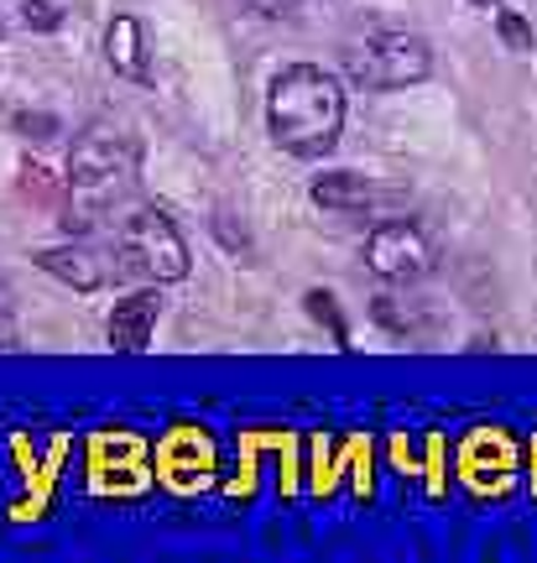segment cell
I'll list each match as a JSON object with an SVG mask.
<instances>
[{"label": "cell", "mask_w": 537, "mask_h": 563, "mask_svg": "<svg viewBox=\"0 0 537 563\" xmlns=\"http://www.w3.org/2000/svg\"><path fill=\"white\" fill-rule=\"evenodd\" d=\"M266 125L272 141L293 157H329L344 131V89L335 74L314 63H293L272 79L266 95Z\"/></svg>", "instance_id": "1"}, {"label": "cell", "mask_w": 537, "mask_h": 563, "mask_svg": "<svg viewBox=\"0 0 537 563\" xmlns=\"http://www.w3.org/2000/svg\"><path fill=\"white\" fill-rule=\"evenodd\" d=\"M136 178V141L110 131V125H89L84 136H74L68 152V199L84 209H105L125 183Z\"/></svg>", "instance_id": "2"}, {"label": "cell", "mask_w": 537, "mask_h": 563, "mask_svg": "<svg viewBox=\"0 0 537 563\" xmlns=\"http://www.w3.org/2000/svg\"><path fill=\"white\" fill-rule=\"evenodd\" d=\"M116 256L131 277H146V282L188 277V245H183L178 224L167 220L162 209H136L131 220L120 224Z\"/></svg>", "instance_id": "3"}, {"label": "cell", "mask_w": 537, "mask_h": 563, "mask_svg": "<svg viewBox=\"0 0 537 563\" xmlns=\"http://www.w3.org/2000/svg\"><path fill=\"white\" fill-rule=\"evenodd\" d=\"M428 74H434V53L413 32H376L350 53V79L365 89H407Z\"/></svg>", "instance_id": "4"}, {"label": "cell", "mask_w": 537, "mask_h": 563, "mask_svg": "<svg viewBox=\"0 0 537 563\" xmlns=\"http://www.w3.org/2000/svg\"><path fill=\"white\" fill-rule=\"evenodd\" d=\"M365 266L386 282H418L434 272V241H428L423 224H413V220L376 224L371 241H365Z\"/></svg>", "instance_id": "5"}, {"label": "cell", "mask_w": 537, "mask_h": 563, "mask_svg": "<svg viewBox=\"0 0 537 563\" xmlns=\"http://www.w3.org/2000/svg\"><path fill=\"white\" fill-rule=\"evenodd\" d=\"M157 313L162 302L157 292H131L125 302H116V313H110V344L116 350H146L152 344V329H157Z\"/></svg>", "instance_id": "6"}, {"label": "cell", "mask_w": 537, "mask_h": 563, "mask_svg": "<svg viewBox=\"0 0 537 563\" xmlns=\"http://www.w3.org/2000/svg\"><path fill=\"white\" fill-rule=\"evenodd\" d=\"M37 266L47 277L79 287V292H95L105 282V262L89 251V245H47V251H37Z\"/></svg>", "instance_id": "7"}, {"label": "cell", "mask_w": 537, "mask_h": 563, "mask_svg": "<svg viewBox=\"0 0 537 563\" xmlns=\"http://www.w3.org/2000/svg\"><path fill=\"white\" fill-rule=\"evenodd\" d=\"M314 203L335 209V214H365L376 203V188H371V178H360V173H324L314 183Z\"/></svg>", "instance_id": "8"}, {"label": "cell", "mask_w": 537, "mask_h": 563, "mask_svg": "<svg viewBox=\"0 0 537 563\" xmlns=\"http://www.w3.org/2000/svg\"><path fill=\"white\" fill-rule=\"evenodd\" d=\"M105 58L116 74L125 79H146V42H141V21L136 16H116L105 32Z\"/></svg>", "instance_id": "9"}, {"label": "cell", "mask_w": 537, "mask_h": 563, "mask_svg": "<svg viewBox=\"0 0 537 563\" xmlns=\"http://www.w3.org/2000/svg\"><path fill=\"white\" fill-rule=\"evenodd\" d=\"M21 16H26V26H37V32H53L63 21V0H21Z\"/></svg>", "instance_id": "10"}, {"label": "cell", "mask_w": 537, "mask_h": 563, "mask_svg": "<svg viewBox=\"0 0 537 563\" xmlns=\"http://www.w3.org/2000/svg\"><path fill=\"white\" fill-rule=\"evenodd\" d=\"M496 26H501V37H506V47H512V53H533V26H527L517 11H501Z\"/></svg>", "instance_id": "11"}, {"label": "cell", "mask_w": 537, "mask_h": 563, "mask_svg": "<svg viewBox=\"0 0 537 563\" xmlns=\"http://www.w3.org/2000/svg\"><path fill=\"white\" fill-rule=\"evenodd\" d=\"M245 5H251L256 16H293L303 0H245Z\"/></svg>", "instance_id": "12"}, {"label": "cell", "mask_w": 537, "mask_h": 563, "mask_svg": "<svg viewBox=\"0 0 537 563\" xmlns=\"http://www.w3.org/2000/svg\"><path fill=\"white\" fill-rule=\"evenodd\" d=\"M470 5H496V0H470Z\"/></svg>", "instance_id": "13"}]
</instances>
